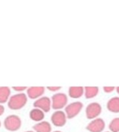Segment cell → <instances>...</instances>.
<instances>
[{"instance_id":"cell-7","label":"cell","mask_w":119,"mask_h":132,"mask_svg":"<svg viewBox=\"0 0 119 132\" xmlns=\"http://www.w3.org/2000/svg\"><path fill=\"white\" fill-rule=\"evenodd\" d=\"M34 108H38L44 113H48L51 110V100L48 96H41L33 103Z\"/></svg>"},{"instance_id":"cell-15","label":"cell","mask_w":119,"mask_h":132,"mask_svg":"<svg viewBox=\"0 0 119 132\" xmlns=\"http://www.w3.org/2000/svg\"><path fill=\"white\" fill-rule=\"evenodd\" d=\"M99 92L98 87L96 86H86L84 87V96L87 99H92L95 97Z\"/></svg>"},{"instance_id":"cell-23","label":"cell","mask_w":119,"mask_h":132,"mask_svg":"<svg viewBox=\"0 0 119 132\" xmlns=\"http://www.w3.org/2000/svg\"><path fill=\"white\" fill-rule=\"evenodd\" d=\"M53 132H62V131H60V130H55V131H53Z\"/></svg>"},{"instance_id":"cell-21","label":"cell","mask_w":119,"mask_h":132,"mask_svg":"<svg viewBox=\"0 0 119 132\" xmlns=\"http://www.w3.org/2000/svg\"><path fill=\"white\" fill-rule=\"evenodd\" d=\"M116 90H117V93L119 94V86L116 88Z\"/></svg>"},{"instance_id":"cell-3","label":"cell","mask_w":119,"mask_h":132,"mask_svg":"<svg viewBox=\"0 0 119 132\" xmlns=\"http://www.w3.org/2000/svg\"><path fill=\"white\" fill-rule=\"evenodd\" d=\"M51 108L55 110H61L64 108L68 102L67 96L63 93L53 94L51 97Z\"/></svg>"},{"instance_id":"cell-17","label":"cell","mask_w":119,"mask_h":132,"mask_svg":"<svg viewBox=\"0 0 119 132\" xmlns=\"http://www.w3.org/2000/svg\"><path fill=\"white\" fill-rule=\"evenodd\" d=\"M12 88H13V89L14 91L18 92L19 93H23L25 90H26L28 87H26V86H13Z\"/></svg>"},{"instance_id":"cell-11","label":"cell","mask_w":119,"mask_h":132,"mask_svg":"<svg viewBox=\"0 0 119 132\" xmlns=\"http://www.w3.org/2000/svg\"><path fill=\"white\" fill-rule=\"evenodd\" d=\"M29 118L35 122H40L45 118V113L38 108H33L29 112Z\"/></svg>"},{"instance_id":"cell-18","label":"cell","mask_w":119,"mask_h":132,"mask_svg":"<svg viewBox=\"0 0 119 132\" xmlns=\"http://www.w3.org/2000/svg\"><path fill=\"white\" fill-rule=\"evenodd\" d=\"M46 89L50 92H57L59 90H61V86H47Z\"/></svg>"},{"instance_id":"cell-14","label":"cell","mask_w":119,"mask_h":132,"mask_svg":"<svg viewBox=\"0 0 119 132\" xmlns=\"http://www.w3.org/2000/svg\"><path fill=\"white\" fill-rule=\"evenodd\" d=\"M107 108L110 112L119 113V97L111 98L107 103Z\"/></svg>"},{"instance_id":"cell-12","label":"cell","mask_w":119,"mask_h":132,"mask_svg":"<svg viewBox=\"0 0 119 132\" xmlns=\"http://www.w3.org/2000/svg\"><path fill=\"white\" fill-rule=\"evenodd\" d=\"M84 93V87L82 86H71L68 89V95L71 98H81Z\"/></svg>"},{"instance_id":"cell-9","label":"cell","mask_w":119,"mask_h":132,"mask_svg":"<svg viewBox=\"0 0 119 132\" xmlns=\"http://www.w3.org/2000/svg\"><path fill=\"white\" fill-rule=\"evenodd\" d=\"M105 127V123L103 119L97 118L91 120L87 126V130L90 132H101Z\"/></svg>"},{"instance_id":"cell-8","label":"cell","mask_w":119,"mask_h":132,"mask_svg":"<svg viewBox=\"0 0 119 132\" xmlns=\"http://www.w3.org/2000/svg\"><path fill=\"white\" fill-rule=\"evenodd\" d=\"M45 93V88L43 86H31L26 89V96L29 99L37 100L43 96Z\"/></svg>"},{"instance_id":"cell-25","label":"cell","mask_w":119,"mask_h":132,"mask_svg":"<svg viewBox=\"0 0 119 132\" xmlns=\"http://www.w3.org/2000/svg\"><path fill=\"white\" fill-rule=\"evenodd\" d=\"M107 132H109V131H107Z\"/></svg>"},{"instance_id":"cell-6","label":"cell","mask_w":119,"mask_h":132,"mask_svg":"<svg viewBox=\"0 0 119 132\" xmlns=\"http://www.w3.org/2000/svg\"><path fill=\"white\" fill-rule=\"evenodd\" d=\"M101 106L98 103H91L86 107V117L87 119H96L101 113Z\"/></svg>"},{"instance_id":"cell-24","label":"cell","mask_w":119,"mask_h":132,"mask_svg":"<svg viewBox=\"0 0 119 132\" xmlns=\"http://www.w3.org/2000/svg\"><path fill=\"white\" fill-rule=\"evenodd\" d=\"M1 125H2V123H1V120H0V127H1Z\"/></svg>"},{"instance_id":"cell-22","label":"cell","mask_w":119,"mask_h":132,"mask_svg":"<svg viewBox=\"0 0 119 132\" xmlns=\"http://www.w3.org/2000/svg\"><path fill=\"white\" fill-rule=\"evenodd\" d=\"M25 132H35L33 130H27V131H25Z\"/></svg>"},{"instance_id":"cell-16","label":"cell","mask_w":119,"mask_h":132,"mask_svg":"<svg viewBox=\"0 0 119 132\" xmlns=\"http://www.w3.org/2000/svg\"><path fill=\"white\" fill-rule=\"evenodd\" d=\"M109 129L112 132H119V117L111 120L109 124Z\"/></svg>"},{"instance_id":"cell-2","label":"cell","mask_w":119,"mask_h":132,"mask_svg":"<svg viewBox=\"0 0 119 132\" xmlns=\"http://www.w3.org/2000/svg\"><path fill=\"white\" fill-rule=\"evenodd\" d=\"M3 124H4V127L7 130L14 132L20 129L22 126V120L18 115L11 114L5 118Z\"/></svg>"},{"instance_id":"cell-20","label":"cell","mask_w":119,"mask_h":132,"mask_svg":"<svg viewBox=\"0 0 119 132\" xmlns=\"http://www.w3.org/2000/svg\"><path fill=\"white\" fill-rule=\"evenodd\" d=\"M5 112V107L2 104H0V116H2Z\"/></svg>"},{"instance_id":"cell-10","label":"cell","mask_w":119,"mask_h":132,"mask_svg":"<svg viewBox=\"0 0 119 132\" xmlns=\"http://www.w3.org/2000/svg\"><path fill=\"white\" fill-rule=\"evenodd\" d=\"M33 128L35 132H52L51 124L46 120H42L36 123Z\"/></svg>"},{"instance_id":"cell-13","label":"cell","mask_w":119,"mask_h":132,"mask_svg":"<svg viewBox=\"0 0 119 132\" xmlns=\"http://www.w3.org/2000/svg\"><path fill=\"white\" fill-rule=\"evenodd\" d=\"M11 95V89L8 86H0V104L8 102Z\"/></svg>"},{"instance_id":"cell-19","label":"cell","mask_w":119,"mask_h":132,"mask_svg":"<svg viewBox=\"0 0 119 132\" xmlns=\"http://www.w3.org/2000/svg\"><path fill=\"white\" fill-rule=\"evenodd\" d=\"M103 89H104V91L105 93H109L113 92V91L115 89V87H114V86H104V87L103 88Z\"/></svg>"},{"instance_id":"cell-5","label":"cell","mask_w":119,"mask_h":132,"mask_svg":"<svg viewBox=\"0 0 119 132\" xmlns=\"http://www.w3.org/2000/svg\"><path fill=\"white\" fill-rule=\"evenodd\" d=\"M50 120L52 123L55 127H64L66 124L67 117L66 116L65 112L61 110H55V112L53 113V114L51 115Z\"/></svg>"},{"instance_id":"cell-1","label":"cell","mask_w":119,"mask_h":132,"mask_svg":"<svg viewBox=\"0 0 119 132\" xmlns=\"http://www.w3.org/2000/svg\"><path fill=\"white\" fill-rule=\"evenodd\" d=\"M27 102H28V97L26 94L23 93H20L10 96L7 103L10 110H19L23 108L26 105Z\"/></svg>"},{"instance_id":"cell-4","label":"cell","mask_w":119,"mask_h":132,"mask_svg":"<svg viewBox=\"0 0 119 132\" xmlns=\"http://www.w3.org/2000/svg\"><path fill=\"white\" fill-rule=\"evenodd\" d=\"M83 103L79 101L73 102L65 106V113L67 119H73L74 117L77 116L83 109Z\"/></svg>"}]
</instances>
